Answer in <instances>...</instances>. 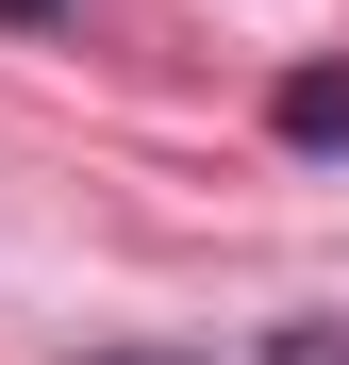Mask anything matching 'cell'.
<instances>
[{
	"label": "cell",
	"instance_id": "obj_1",
	"mask_svg": "<svg viewBox=\"0 0 349 365\" xmlns=\"http://www.w3.org/2000/svg\"><path fill=\"white\" fill-rule=\"evenodd\" d=\"M283 133H300V150H333V133H349V83H333V67H300V83H283Z\"/></svg>",
	"mask_w": 349,
	"mask_h": 365
},
{
	"label": "cell",
	"instance_id": "obj_2",
	"mask_svg": "<svg viewBox=\"0 0 349 365\" xmlns=\"http://www.w3.org/2000/svg\"><path fill=\"white\" fill-rule=\"evenodd\" d=\"M266 365H349V316H283V332H266Z\"/></svg>",
	"mask_w": 349,
	"mask_h": 365
},
{
	"label": "cell",
	"instance_id": "obj_3",
	"mask_svg": "<svg viewBox=\"0 0 349 365\" xmlns=\"http://www.w3.org/2000/svg\"><path fill=\"white\" fill-rule=\"evenodd\" d=\"M84 365H166V349H84Z\"/></svg>",
	"mask_w": 349,
	"mask_h": 365
},
{
	"label": "cell",
	"instance_id": "obj_4",
	"mask_svg": "<svg viewBox=\"0 0 349 365\" xmlns=\"http://www.w3.org/2000/svg\"><path fill=\"white\" fill-rule=\"evenodd\" d=\"M0 17H67V0H0Z\"/></svg>",
	"mask_w": 349,
	"mask_h": 365
}]
</instances>
